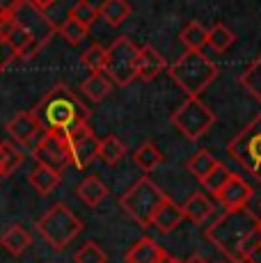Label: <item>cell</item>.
I'll use <instances>...</instances> for the list:
<instances>
[{
    "label": "cell",
    "mask_w": 261,
    "mask_h": 263,
    "mask_svg": "<svg viewBox=\"0 0 261 263\" xmlns=\"http://www.w3.org/2000/svg\"><path fill=\"white\" fill-rule=\"evenodd\" d=\"M30 115L39 121L44 133L67 138L78 126L87 124L92 117V110L78 99L69 85L58 83L51 92H46L39 99V103H34Z\"/></svg>",
    "instance_id": "cell-1"
},
{
    "label": "cell",
    "mask_w": 261,
    "mask_h": 263,
    "mask_svg": "<svg viewBox=\"0 0 261 263\" xmlns=\"http://www.w3.org/2000/svg\"><path fill=\"white\" fill-rule=\"evenodd\" d=\"M257 227H259V215L250 213L248 209H236V211H225L204 231V236L220 254H225L232 263H245L243 247L252 238Z\"/></svg>",
    "instance_id": "cell-2"
},
{
    "label": "cell",
    "mask_w": 261,
    "mask_h": 263,
    "mask_svg": "<svg viewBox=\"0 0 261 263\" xmlns=\"http://www.w3.org/2000/svg\"><path fill=\"white\" fill-rule=\"evenodd\" d=\"M167 73L188 96H199L218 78V67L202 50H185L172 67H167Z\"/></svg>",
    "instance_id": "cell-3"
},
{
    "label": "cell",
    "mask_w": 261,
    "mask_h": 263,
    "mask_svg": "<svg viewBox=\"0 0 261 263\" xmlns=\"http://www.w3.org/2000/svg\"><path fill=\"white\" fill-rule=\"evenodd\" d=\"M34 229L55 252H62L76 236L83 231V220L69 209L67 204H53L37 220Z\"/></svg>",
    "instance_id": "cell-4"
},
{
    "label": "cell",
    "mask_w": 261,
    "mask_h": 263,
    "mask_svg": "<svg viewBox=\"0 0 261 263\" xmlns=\"http://www.w3.org/2000/svg\"><path fill=\"white\" fill-rule=\"evenodd\" d=\"M165 197L167 195H165L149 176H142V179L135 181V183L119 197V206H122L124 213L133 222H138L142 229H149L152 220H154V213H156V209Z\"/></svg>",
    "instance_id": "cell-5"
},
{
    "label": "cell",
    "mask_w": 261,
    "mask_h": 263,
    "mask_svg": "<svg viewBox=\"0 0 261 263\" xmlns=\"http://www.w3.org/2000/svg\"><path fill=\"white\" fill-rule=\"evenodd\" d=\"M227 154L261 183V112L229 142Z\"/></svg>",
    "instance_id": "cell-6"
},
{
    "label": "cell",
    "mask_w": 261,
    "mask_h": 263,
    "mask_svg": "<svg viewBox=\"0 0 261 263\" xmlns=\"http://www.w3.org/2000/svg\"><path fill=\"white\" fill-rule=\"evenodd\" d=\"M138 46L128 37H117L105 48L103 73L117 87H128L138 78Z\"/></svg>",
    "instance_id": "cell-7"
},
{
    "label": "cell",
    "mask_w": 261,
    "mask_h": 263,
    "mask_svg": "<svg viewBox=\"0 0 261 263\" xmlns=\"http://www.w3.org/2000/svg\"><path fill=\"white\" fill-rule=\"evenodd\" d=\"M213 121H215V112L199 96H188L172 112V124L177 126L179 133H181L183 138H188L190 142H197L211 126H213Z\"/></svg>",
    "instance_id": "cell-8"
},
{
    "label": "cell",
    "mask_w": 261,
    "mask_h": 263,
    "mask_svg": "<svg viewBox=\"0 0 261 263\" xmlns=\"http://www.w3.org/2000/svg\"><path fill=\"white\" fill-rule=\"evenodd\" d=\"M12 16L16 18V21L23 25V30L30 34L37 53L46 46V44L55 37V32H58V28H55L53 21L46 16V12L37 9L34 5H30L28 0H21V5L16 7V12H14Z\"/></svg>",
    "instance_id": "cell-9"
},
{
    "label": "cell",
    "mask_w": 261,
    "mask_h": 263,
    "mask_svg": "<svg viewBox=\"0 0 261 263\" xmlns=\"http://www.w3.org/2000/svg\"><path fill=\"white\" fill-rule=\"evenodd\" d=\"M64 140H67V144H69L71 165L76 170H87L89 165L99 158V138L94 135L89 124L78 126V128L71 130Z\"/></svg>",
    "instance_id": "cell-10"
},
{
    "label": "cell",
    "mask_w": 261,
    "mask_h": 263,
    "mask_svg": "<svg viewBox=\"0 0 261 263\" xmlns=\"http://www.w3.org/2000/svg\"><path fill=\"white\" fill-rule=\"evenodd\" d=\"M34 160L46 167H53L58 172H62L64 167L71 165V154H69V144L62 135H53V133H44L42 140H37V146L32 151Z\"/></svg>",
    "instance_id": "cell-11"
},
{
    "label": "cell",
    "mask_w": 261,
    "mask_h": 263,
    "mask_svg": "<svg viewBox=\"0 0 261 263\" xmlns=\"http://www.w3.org/2000/svg\"><path fill=\"white\" fill-rule=\"evenodd\" d=\"M252 185L238 174H229L227 183L220 188V192L215 195V199L222 204L225 211H236V209H248V201L252 199Z\"/></svg>",
    "instance_id": "cell-12"
},
{
    "label": "cell",
    "mask_w": 261,
    "mask_h": 263,
    "mask_svg": "<svg viewBox=\"0 0 261 263\" xmlns=\"http://www.w3.org/2000/svg\"><path fill=\"white\" fill-rule=\"evenodd\" d=\"M7 135L14 140V144H32L34 140L39 138V133H42V126H39V121L32 117L30 112H18L14 115L12 119L7 121Z\"/></svg>",
    "instance_id": "cell-13"
},
{
    "label": "cell",
    "mask_w": 261,
    "mask_h": 263,
    "mask_svg": "<svg viewBox=\"0 0 261 263\" xmlns=\"http://www.w3.org/2000/svg\"><path fill=\"white\" fill-rule=\"evenodd\" d=\"M183 217L195 224H204L211 215L215 213V201L211 199L207 192H193L185 197V201L181 204Z\"/></svg>",
    "instance_id": "cell-14"
},
{
    "label": "cell",
    "mask_w": 261,
    "mask_h": 263,
    "mask_svg": "<svg viewBox=\"0 0 261 263\" xmlns=\"http://www.w3.org/2000/svg\"><path fill=\"white\" fill-rule=\"evenodd\" d=\"M185 217H183L181 206H179L177 201H172L170 197H165V199L160 201V206L156 209V213H154L152 227L158 231V234H170V231L177 229Z\"/></svg>",
    "instance_id": "cell-15"
},
{
    "label": "cell",
    "mask_w": 261,
    "mask_h": 263,
    "mask_svg": "<svg viewBox=\"0 0 261 263\" xmlns=\"http://www.w3.org/2000/svg\"><path fill=\"white\" fill-rule=\"evenodd\" d=\"M165 256H167V252H165L154 238L144 236V238H140L138 242L130 245V250L126 252L124 261L126 263H160Z\"/></svg>",
    "instance_id": "cell-16"
},
{
    "label": "cell",
    "mask_w": 261,
    "mask_h": 263,
    "mask_svg": "<svg viewBox=\"0 0 261 263\" xmlns=\"http://www.w3.org/2000/svg\"><path fill=\"white\" fill-rule=\"evenodd\" d=\"M30 245H32V236H30V231L21 224H9L7 229L0 234V247H3L9 256H16L18 259V256L26 254V250Z\"/></svg>",
    "instance_id": "cell-17"
},
{
    "label": "cell",
    "mask_w": 261,
    "mask_h": 263,
    "mask_svg": "<svg viewBox=\"0 0 261 263\" xmlns=\"http://www.w3.org/2000/svg\"><path fill=\"white\" fill-rule=\"evenodd\" d=\"M167 69L165 58L154 46H140L138 50V78L154 80Z\"/></svg>",
    "instance_id": "cell-18"
},
{
    "label": "cell",
    "mask_w": 261,
    "mask_h": 263,
    "mask_svg": "<svg viewBox=\"0 0 261 263\" xmlns=\"http://www.w3.org/2000/svg\"><path fill=\"white\" fill-rule=\"evenodd\" d=\"M28 181H30V185H32V188L37 190L42 197H48L60 183H62V172L37 163V167H32V172H30Z\"/></svg>",
    "instance_id": "cell-19"
},
{
    "label": "cell",
    "mask_w": 261,
    "mask_h": 263,
    "mask_svg": "<svg viewBox=\"0 0 261 263\" xmlns=\"http://www.w3.org/2000/svg\"><path fill=\"white\" fill-rule=\"evenodd\" d=\"M76 195H78V199L83 201L85 206L97 209L99 204H103L105 201V197H108V188H105V183L99 179V176H87V179H83L78 183Z\"/></svg>",
    "instance_id": "cell-20"
},
{
    "label": "cell",
    "mask_w": 261,
    "mask_h": 263,
    "mask_svg": "<svg viewBox=\"0 0 261 263\" xmlns=\"http://www.w3.org/2000/svg\"><path fill=\"white\" fill-rule=\"evenodd\" d=\"M218 165H220V160L215 158L209 149H197L195 154H190L188 160H185V167H188V172L199 181V183H202Z\"/></svg>",
    "instance_id": "cell-21"
},
{
    "label": "cell",
    "mask_w": 261,
    "mask_h": 263,
    "mask_svg": "<svg viewBox=\"0 0 261 263\" xmlns=\"http://www.w3.org/2000/svg\"><path fill=\"white\" fill-rule=\"evenodd\" d=\"M110 92H113V83H110V78L103 71L101 73H89L87 78L83 80V94L87 96L92 103H101Z\"/></svg>",
    "instance_id": "cell-22"
},
{
    "label": "cell",
    "mask_w": 261,
    "mask_h": 263,
    "mask_svg": "<svg viewBox=\"0 0 261 263\" xmlns=\"http://www.w3.org/2000/svg\"><path fill=\"white\" fill-rule=\"evenodd\" d=\"M124 156H126V144H124L117 135H105L103 140H99V158H101L108 167L122 163Z\"/></svg>",
    "instance_id": "cell-23"
},
{
    "label": "cell",
    "mask_w": 261,
    "mask_h": 263,
    "mask_svg": "<svg viewBox=\"0 0 261 263\" xmlns=\"http://www.w3.org/2000/svg\"><path fill=\"white\" fill-rule=\"evenodd\" d=\"M133 160H135V165H138L140 170L154 172V170L160 167V163H163V151H160L154 142H144V144H140L138 149H135Z\"/></svg>",
    "instance_id": "cell-24"
},
{
    "label": "cell",
    "mask_w": 261,
    "mask_h": 263,
    "mask_svg": "<svg viewBox=\"0 0 261 263\" xmlns=\"http://www.w3.org/2000/svg\"><path fill=\"white\" fill-rule=\"evenodd\" d=\"M99 16L105 18V23L110 25H122L130 16V5L128 0H103L99 7Z\"/></svg>",
    "instance_id": "cell-25"
},
{
    "label": "cell",
    "mask_w": 261,
    "mask_h": 263,
    "mask_svg": "<svg viewBox=\"0 0 261 263\" xmlns=\"http://www.w3.org/2000/svg\"><path fill=\"white\" fill-rule=\"evenodd\" d=\"M21 163H23V151L14 142H9V140H3L0 142V179L9 176L16 167H21Z\"/></svg>",
    "instance_id": "cell-26"
},
{
    "label": "cell",
    "mask_w": 261,
    "mask_h": 263,
    "mask_svg": "<svg viewBox=\"0 0 261 263\" xmlns=\"http://www.w3.org/2000/svg\"><path fill=\"white\" fill-rule=\"evenodd\" d=\"M236 42V34L232 28H227L225 23H215L209 28L207 34V46L215 53H225L227 48H232V44Z\"/></svg>",
    "instance_id": "cell-27"
},
{
    "label": "cell",
    "mask_w": 261,
    "mask_h": 263,
    "mask_svg": "<svg viewBox=\"0 0 261 263\" xmlns=\"http://www.w3.org/2000/svg\"><path fill=\"white\" fill-rule=\"evenodd\" d=\"M240 85L252 94V99L261 105V55L252 60V62L245 67V71L240 73Z\"/></svg>",
    "instance_id": "cell-28"
},
{
    "label": "cell",
    "mask_w": 261,
    "mask_h": 263,
    "mask_svg": "<svg viewBox=\"0 0 261 263\" xmlns=\"http://www.w3.org/2000/svg\"><path fill=\"white\" fill-rule=\"evenodd\" d=\"M207 34H209V30L204 28L202 23H199V21H190L181 30L179 39H181V44L185 46V50H202L204 46H207Z\"/></svg>",
    "instance_id": "cell-29"
},
{
    "label": "cell",
    "mask_w": 261,
    "mask_h": 263,
    "mask_svg": "<svg viewBox=\"0 0 261 263\" xmlns=\"http://www.w3.org/2000/svg\"><path fill=\"white\" fill-rule=\"evenodd\" d=\"M58 32L62 34L64 39H67L71 46H78L80 42H83L85 37H87V32H89V28H85L80 21H76V18H71V16H67L62 23L58 25Z\"/></svg>",
    "instance_id": "cell-30"
},
{
    "label": "cell",
    "mask_w": 261,
    "mask_h": 263,
    "mask_svg": "<svg viewBox=\"0 0 261 263\" xmlns=\"http://www.w3.org/2000/svg\"><path fill=\"white\" fill-rule=\"evenodd\" d=\"M80 62L87 69L89 73H101L105 67V48L101 44H92L83 55H80Z\"/></svg>",
    "instance_id": "cell-31"
},
{
    "label": "cell",
    "mask_w": 261,
    "mask_h": 263,
    "mask_svg": "<svg viewBox=\"0 0 261 263\" xmlns=\"http://www.w3.org/2000/svg\"><path fill=\"white\" fill-rule=\"evenodd\" d=\"M73 261L76 263H108V254L99 242L87 240L83 247L73 254Z\"/></svg>",
    "instance_id": "cell-32"
},
{
    "label": "cell",
    "mask_w": 261,
    "mask_h": 263,
    "mask_svg": "<svg viewBox=\"0 0 261 263\" xmlns=\"http://www.w3.org/2000/svg\"><path fill=\"white\" fill-rule=\"evenodd\" d=\"M69 16L76 18V21H80L85 28H89V25H92L99 18V7H94L89 0H78V3L71 7Z\"/></svg>",
    "instance_id": "cell-33"
},
{
    "label": "cell",
    "mask_w": 261,
    "mask_h": 263,
    "mask_svg": "<svg viewBox=\"0 0 261 263\" xmlns=\"http://www.w3.org/2000/svg\"><path fill=\"white\" fill-rule=\"evenodd\" d=\"M229 174H232V172H229L227 167H225L222 163L218 165V167H215L213 172H211V174L207 176V179L202 181V185H204V190H207V195H218L220 192V188H222L225 183H227V179H229Z\"/></svg>",
    "instance_id": "cell-34"
},
{
    "label": "cell",
    "mask_w": 261,
    "mask_h": 263,
    "mask_svg": "<svg viewBox=\"0 0 261 263\" xmlns=\"http://www.w3.org/2000/svg\"><path fill=\"white\" fill-rule=\"evenodd\" d=\"M243 261L245 263H261V217H259V227L252 234V238L245 242L243 247Z\"/></svg>",
    "instance_id": "cell-35"
},
{
    "label": "cell",
    "mask_w": 261,
    "mask_h": 263,
    "mask_svg": "<svg viewBox=\"0 0 261 263\" xmlns=\"http://www.w3.org/2000/svg\"><path fill=\"white\" fill-rule=\"evenodd\" d=\"M18 5H21V0H0V16H9V14H14Z\"/></svg>",
    "instance_id": "cell-36"
},
{
    "label": "cell",
    "mask_w": 261,
    "mask_h": 263,
    "mask_svg": "<svg viewBox=\"0 0 261 263\" xmlns=\"http://www.w3.org/2000/svg\"><path fill=\"white\" fill-rule=\"evenodd\" d=\"M12 60H14V53L9 50V46H5V44L0 42V71H3V69L7 67Z\"/></svg>",
    "instance_id": "cell-37"
},
{
    "label": "cell",
    "mask_w": 261,
    "mask_h": 263,
    "mask_svg": "<svg viewBox=\"0 0 261 263\" xmlns=\"http://www.w3.org/2000/svg\"><path fill=\"white\" fill-rule=\"evenodd\" d=\"M30 5H34V7L37 9H42V12H46L48 7H53L55 3H58V0H28Z\"/></svg>",
    "instance_id": "cell-38"
},
{
    "label": "cell",
    "mask_w": 261,
    "mask_h": 263,
    "mask_svg": "<svg viewBox=\"0 0 261 263\" xmlns=\"http://www.w3.org/2000/svg\"><path fill=\"white\" fill-rule=\"evenodd\" d=\"M183 263H209L207 259H204V256H199V254H190L188 259H185Z\"/></svg>",
    "instance_id": "cell-39"
},
{
    "label": "cell",
    "mask_w": 261,
    "mask_h": 263,
    "mask_svg": "<svg viewBox=\"0 0 261 263\" xmlns=\"http://www.w3.org/2000/svg\"><path fill=\"white\" fill-rule=\"evenodd\" d=\"M160 263H183V261H179L177 256H170V254H167V256H165V259L160 261Z\"/></svg>",
    "instance_id": "cell-40"
},
{
    "label": "cell",
    "mask_w": 261,
    "mask_h": 263,
    "mask_svg": "<svg viewBox=\"0 0 261 263\" xmlns=\"http://www.w3.org/2000/svg\"><path fill=\"white\" fill-rule=\"evenodd\" d=\"M259 211H261V204H259Z\"/></svg>",
    "instance_id": "cell-41"
}]
</instances>
